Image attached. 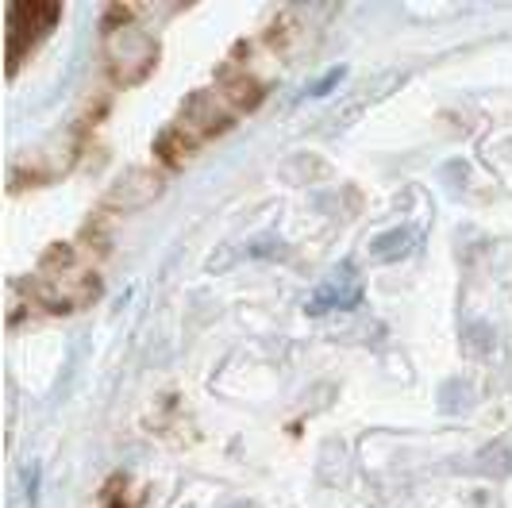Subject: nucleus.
Wrapping results in <instances>:
<instances>
[{
    "mask_svg": "<svg viewBox=\"0 0 512 508\" xmlns=\"http://www.w3.org/2000/svg\"><path fill=\"white\" fill-rule=\"evenodd\" d=\"M158 62V43L143 24H112L104 35V66L116 85H135L154 70Z\"/></svg>",
    "mask_w": 512,
    "mask_h": 508,
    "instance_id": "1",
    "label": "nucleus"
},
{
    "mask_svg": "<svg viewBox=\"0 0 512 508\" xmlns=\"http://www.w3.org/2000/svg\"><path fill=\"white\" fill-rule=\"evenodd\" d=\"M235 116H239V112L231 108L228 97H224V89L216 85V89L193 93V97L185 101V108H181V116L174 120V124H178L185 135H193L197 143H205V139H212V135H220Z\"/></svg>",
    "mask_w": 512,
    "mask_h": 508,
    "instance_id": "2",
    "label": "nucleus"
},
{
    "mask_svg": "<svg viewBox=\"0 0 512 508\" xmlns=\"http://www.w3.org/2000/svg\"><path fill=\"white\" fill-rule=\"evenodd\" d=\"M58 16H62L58 4H8V74L20 70L24 51L39 35L51 31Z\"/></svg>",
    "mask_w": 512,
    "mask_h": 508,
    "instance_id": "3",
    "label": "nucleus"
},
{
    "mask_svg": "<svg viewBox=\"0 0 512 508\" xmlns=\"http://www.w3.org/2000/svg\"><path fill=\"white\" fill-rule=\"evenodd\" d=\"M162 189V178L154 170H131L124 181L112 185V193L104 197V208H139Z\"/></svg>",
    "mask_w": 512,
    "mask_h": 508,
    "instance_id": "4",
    "label": "nucleus"
},
{
    "mask_svg": "<svg viewBox=\"0 0 512 508\" xmlns=\"http://www.w3.org/2000/svg\"><path fill=\"white\" fill-rule=\"evenodd\" d=\"M201 143L193 139V135H185L178 124H170L162 135H158V143H154V154H158V162L166 166V170H178V166H185L189 158H193V151H197Z\"/></svg>",
    "mask_w": 512,
    "mask_h": 508,
    "instance_id": "5",
    "label": "nucleus"
},
{
    "mask_svg": "<svg viewBox=\"0 0 512 508\" xmlns=\"http://www.w3.org/2000/svg\"><path fill=\"white\" fill-rule=\"evenodd\" d=\"M362 301V289L355 281H328V285H320L316 293H312V301H308V316H324V312H332V308H355Z\"/></svg>",
    "mask_w": 512,
    "mask_h": 508,
    "instance_id": "6",
    "label": "nucleus"
},
{
    "mask_svg": "<svg viewBox=\"0 0 512 508\" xmlns=\"http://www.w3.org/2000/svg\"><path fill=\"white\" fill-rule=\"evenodd\" d=\"M224 97H228V104L235 108V112H251L258 101H262V81L251 74H235V77H224Z\"/></svg>",
    "mask_w": 512,
    "mask_h": 508,
    "instance_id": "7",
    "label": "nucleus"
},
{
    "mask_svg": "<svg viewBox=\"0 0 512 508\" xmlns=\"http://www.w3.org/2000/svg\"><path fill=\"white\" fill-rule=\"evenodd\" d=\"M412 235H416L412 228L385 231V235H378V239L370 243V254H374V258H382V262H397V258L412 247Z\"/></svg>",
    "mask_w": 512,
    "mask_h": 508,
    "instance_id": "8",
    "label": "nucleus"
},
{
    "mask_svg": "<svg viewBox=\"0 0 512 508\" xmlns=\"http://www.w3.org/2000/svg\"><path fill=\"white\" fill-rule=\"evenodd\" d=\"M343 77H347V66H332L328 74H324L320 81H316V85H312V89H308L305 97H328V93H332L335 85L343 81Z\"/></svg>",
    "mask_w": 512,
    "mask_h": 508,
    "instance_id": "9",
    "label": "nucleus"
},
{
    "mask_svg": "<svg viewBox=\"0 0 512 508\" xmlns=\"http://www.w3.org/2000/svg\"><path fill=\"white\" fill-rule=\"evenodd\" d=\"M466 339H470V351H474V355H486L489 343H493V339H489V331L482 328V324H478V328H470V335H466Z\"/></svg>",
    "mask_w": 512,
    "mask_h": 508,
    "instance_id": "10",
    "label": "nucleus"
},
{
    "mask_svg": "<svg viewBox=\"0 0 512 508\" xmlns=\"http://www.w3.org/2000/svg\"><path fill=\"white\" fill-rule=\"evenodd\" d=\"M108 508H128V505H120V501H116V505H108Z\"/></svg>",
    "mask_w": 512,
    "mask_h": 508,
    "instance_id": "11",
    "label": "nucleus"
},
{
    "mask_svg": "<svg viewBox=\"0 0 512 508\" xmlns=\"http://www.w3.org/2000/svg\"><path fill=\"white\" fill-rule=\"evenodd\" d=\"M228 508H251V505H228Z\"/></svg>",
    "mask_w": 512,
    "mask_h": 508,
    "instance_id": "12",
    "label": "nucleus"
}]
</instances>
